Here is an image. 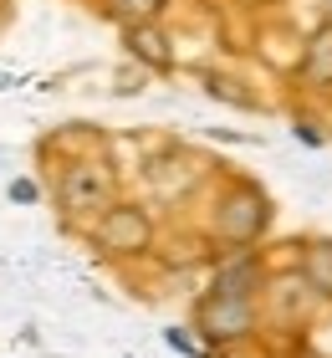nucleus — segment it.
Instances as JSON below:
<instances>
[{"instance_id":"f257e3e1","label":"nucleus","mask_w":332,"mask_h":358,"mask_svg":"<svg viewBox=\"0 0 332 358\" xmlns=\"http://www.w3.org/2000/svg\"><path fill=\"white\" fill-rule=\"evenodd\" d=\"M271 215H276V205H271V194H266L256 179H225L220 189H215V200H210V241L220 251H256V241L271 231Z\"/></svg>"},{"instance_id":"f03ea898","label":"nucleus","mask_w":332,"mask_h":358,"mask_svg":"<svg viewBox=\"0 0 332 358\" xmlns=\"http://www.w3.org/2000/svg\"><path fill=\"white\" fill-rule=\"evenodd\" d=\"M118 205V169L103 154H77L57 169V210L66 220H97Z\"/></svg>"},{"instance_id":"7ed1b4c3","label":"nucleus","mask_w":332,"mask_h":358,"mask_svg":"<svg viewBox=\"0 0 332 358\" xmlns=\"http://www.w3.org/2000/svg\"><path fill=\"white\" fill-rule=\"evenodd\" d=\"M154 241H159V225H154V215H148L138 200H118L108 215L92 220V246L103 256H113V262L148 256V251H154Z\"/></svg>"},{"instance_id":"20e7f679","label":"nucleus","mask_w":332,"mask_h":358,"mask_svg":"<svg viewBox=\"0 0 332 358\" xmlns=\"http://www.w3.org/2000/svg\"><path fill=\"white\" fill-rule=\"evenodd\" d=\"M261 333V302L245 297H199L194 302V338H205L210 348H240Z\"/></svg>"},{"instance_id":"39448f33","label":"nucleus","mask_w":332,"mask_h":358,"mask_svg":"<svg viewBox=\"0 0 332 358\" xmlns=\"http://www.w3.org/2000/svg\"><path fill=\"white\" fill-rule=\"evenodd\" d=\"M322 292L307 282L302 271H287V276H271L261 292V317L276 322V328H312V317L322 313Z\"/></svg>"},{"instance_id":"423d86ee","label":"nucleus","mask_w":332,"mask_h":358,"mask_svg":"<svg viewBox=\"0 0 332 358\" xmlns=\"http://www.w3.org/2000/svg\"><path fill=\"white\" fill-rule=\"evenodd\" d=\"M266 282V256L261 251H220V262L210 271V297H245V302H261Z\"/></svg>"},{"instance_id":"0eeeda50","label":"nucleus","mask_w":332,"mask_h":358,"mask_svg":"<svg viewBox=\"0 0 332 358\" xmlns=\"http://www.w3.org/2000/svg\"><path fill=\"white\" fill-rule=\"evenodd\" d=\"M296 77H302L307 92H332V21H322L302 46V62H296Z\"/></svg>"},{"instance_id":"6e6552de","label":"nucleus","mask_w":332,"mask_h":358,"mask_svg":"<svg viewBox=\"0 0 332 358\" xmlns=\"http://www.w3.org/2000/svg\"><path fill=\"white\" fill-rule=\"evenodd\" d=\"M123 52L133 62H143L148 72H169L174 67V46H169V36H164L159 26H128L123 31Z\"/></svg>"},{"instance_id":"1a4fd4ad","label":"nucleus","mask_w":332,"mask_h":358,"mask_svg":"<svg viewBox=\"0 0 332 358\" xmlns=\"http://www.w3.org/2000/svg\"><path fill=\"white\" fill-rule=\"evenodd\" d=\"M296 271H302L307 282L322 292V302H332V241H302Z\"/></svg>"},{"instance_id":"9d476101","label":"nucleus","mask_w":332,"mask_h":358,"mask_svg":"<svg viewBox=\"0 0 332 358\" xmlns=\"http://www.w3.org/2000/svg\"><path fill=\"white\" fill-rule=\"evenodd\" d=\"M103 10L128 31V26H159V15L169 10V0H103Z\"/></svg>"},{"instance_id":"9b49d317","label":"nucleus","mask_w":332,"mask_h":358,"mask_svg":"<svg viewBox=\"0 0 332 358\" xmlns=\"http://www.w3.org/2000/svg\"><path fill=\"white\" fill-rule=\"evenodd\" d=\"M205 92L220 97V103H230V108H245V113L261 108V97L251 87H240V77H225V72H205Z\"/></svg>"},{"instance_id":"f8f14e48","label":"nucleus","mask_w":332,"mask_h":358,"mask_svg":"<svg viewBox=\"0 0 332 358\" xmlns=\"http://www.w3.org/2000/svg\"><path fill=\"white\" fill-rule=\"evenodd\" d=\"M10 200H15V205H36V200H41V185H36V179H15V185H10Z\"/></svg>"},{"instance_id":"ddd939ff","label":"nucleus","mask_w":332,"mask_h":358,"mask_svg":"<svg viewBox=\"0 0 332 358\" xmlns=\"http://www.w3.org/2000/svg\"><path fill=\"white\" fill-rule=\"evenodd\" d=\"M164 338H169V348H179V353H199V338H194V333H185V328H169Z\"/></svg>"}]
</instances>
